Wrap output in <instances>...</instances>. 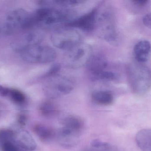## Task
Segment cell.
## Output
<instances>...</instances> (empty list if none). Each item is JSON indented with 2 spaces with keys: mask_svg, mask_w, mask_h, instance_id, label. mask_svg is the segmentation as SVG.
<instances>
[{
  "mask_svg": "<svg viewBox=\"0 0 151 151\" xmlns=\"http://www.w3.org/2000/svg\"><path fill=\"white\" fill-rule=\"evenodd\" d=\"M75 12L68 9L44 6L33 13L35 25L51 26L63 23L67 24L74 19Z\"/></svg>",
  "mask_w": 151,
  "mask_h": 151,
  "instance_id": "obj_1",
  "label": "cell"
},
{
  "mask_svg": "<svg viewBox=\"0 0 151 151\" xmlns=\"http://www.w3.org/2000/svg\"><path fill=\"white\" fill-rule=\"evenodd\" d=\"M101 38L111 43H114L118 38L116 23L111 8L106 4H101L96 8V26Z\"/></svg>",
  "mask_w": 151,
  "mask_h": 151,
  "instance_id": "obj_2",
  "label": "cell"
},
{
  "mask_svg": "<svg viewBox=\"0 0 151 151\" xmlns=\"http://www.w3.org/2000/svg\"><path fill=\"white\" fill-rule=\"evenodd\" d=\"M33 14L23 9H16L8 15L3 26V31L12 35L19 31L30 30L34 26Z\"/></svg>",
  "mask_w": 151,
  "mask_h": 151,
  "instance_id": "obj_3",
  "label": "cell"
},
{
  "mask_svg": "<svg viewBox=\"0 0 151 151\" xmlns=\"http://www.w3.org/2000/svg\"><path fill=\"white\" fill-rule=\"evenodd\" d=\"M129 83L134 93L139 95L147 93L151 86V74L147 66L131 65L128 67Z\"/></svg>",
  "mask_w": 151,
  "mask_h": 151,
  "instance_id": "obj_4",
  "label": "cell"
},
{
  "mask_svg": "<svg viewBox=\"0 0 151 151\" xmlns=\"http://www.w3.org/2000/svg\"><path fill=\"white\" fill-rule=\"evenodd\" d=\"M19 53L22 59L30 64H48L57 58L56 52L53 48L41 43L27 47Z\"/></svg>",
  "mask_w": 151,
  "mask_h": 151,
  "instance_id": "obj_5",
  "label": "cell"
},
{
  "mask_svg": "<svg viewBox=\"0 0 151 151\" xmlns=\"http://www.w3.org/2000/svg\"><path fill=\"white\" fill-rule=\"evenodd\" d=\"M43 87L45 95L49 98H57L70 94L75 87V82L72 77L56 74L48 78Z\"/></svg>",
  "mask_w": 151,
  "mask_h": 151,
  "instance_id": "obj_6",
  "label": "cell"
},
{
  "mask_svg": "<svg viewBox=\"0 0 151 151\" xmlns=\"http://www.w3.org/2000/svg\"><path fill=\"white\" fill-rule=\"evenodd\" d=\"M50 40L56 48L67 51L81 43V36L75 28L68 27L53 33Z\"/></svg>",
  "mask_w": 151,
  "mask_h": 151,
  "instance_id": "obj_7",
  "label": "cell"
},
{
  "mask_svg": "<svg viewBox=\"0 0 151 151\" xmlns=\"http://www.w3.org/2000/svg\"><path fill=\"white\" fill-rule=\"evenodd\" d=\"M92 55L91 47L81 42L66 51L65 62L71 68H79L87 65Z\"/></svg>",
  "mask_w": 151,
  "mask_h": 151,
  "instance_id": "obj_8",
  "label": "cell"
},
{
  "mask_svg": "<svg viewBox=\"0 0 151 151\" xmlns=\"http://www.w3.org/2000/svg\"><path fill=\"white\" fill-rule=\"evenodd\" d=\"M42 36L40 32L28 30L19 35L12 43V47L14 50L20 52L27 47L40 44Z\"/></svg>",
  "mask_w": 151,
  "mask_h": 151,
  "instance_id": "obj_9",
  "label": "cell"
},
{
  "mask_svg": "<svg viewBox=\"0 0 151 151\" xmlns=\"http://www.w3.org/2000/svg\"><path fill=\"white\" fill-rule=\"evenodd\" d=\"M96 17V8H95L78 18L74 19L66 25L68 27L79 28L84 32H91L95 28Z\"/></svg>",
  "mask_w": 151,
  "mask_h": 151,
  "instance_id": "obj_10",
  "label": "cell"
},
{
  "mask_svg": "<svg viewBox=\"0 0 151 151\" xmlns=\"http://www.w3.org/2000/svg\"><path fill=\"white\" fill-rule=\"evenodd\" d=\"M13 132V142L19 148L25 151L35 150L37 147L36 142L28 131L18 129Z\"/></svg>",
  "mask_w": 151,
  "mask_h": 151,
  "instance_id": "obj_11",
  "label": "cell"
},
{
  "mask_svg": "<svg viewBox=\"0 0 151 151\" xmlns=\"http://www.w3.org/2000/svg\"><path fill=\"white\" fill-rule=\"evenodd\" d=\"M86 65L91 75H92L106 69L108 64L106 59L103 55L92 54Z\"/></svg>",
  "mask_w": 151,
  "mask_h": 151,
  "instance_id": "obj_12",
  "label": "cell"
},
{
  "mask_svg": "<svg viewBox=\"0 0 151 151\" xmlns=\"http://www.w3.org/2000/svg\"><path fill=\"white\" fill-rule=\"evenodd\" d=\"M151 46L150 42L142 40L137 43L134 48L135 58L138 62L144 63L149 60L150 55Z\"/></svg>",
  "mask_w": 151,
  "mask_h": 151,
  "instance_id": "obj_13",
  "label": "cell"
},
{
  "mask_svg": "<svg viewBox=\"0 0 151 151\" xmlns=\"http://www.w3.org/2000/svg\"><path fill=\"white\" fill-rule=\"evenodd\" d=\"M136 141L143 151H151V129H144L138 132Z\"/></svg>",
  "mask_w": 151,
  "mask_h": 151,
  "instance_id": "obj_14",
  "label": "cell"
},
{
  "mask_svg": "<svg viewBox=\"0 0 151 151\" xmlns=\"http://www.w3.org/2000/svg\"><path fill=\"white\" fill-rule=\"evenodd\" d=\"M91 98L94 103L102 105H109L113 103V95L108 91L97 90L91 95Z\"/></svg>",
  "mask_w": 151,
  "mask_h": 151,
  "instance_id": "obj_15",
  "label": "cell"
},
{
  "mask_svg": "<svg viewBox=\"0 0 151 151\" xmlns=\"http://www.w3.org/2000/svg\"><path fill=\"white\" fill-rule=\"evenodd\" d=\"M63 125L64 127L66 128L76 134L82 128L83 121L78 117L70 116L63 120Z\"/></svg>",
  "mask_w": 151,
  "mask_h": 151,
  "instance_id": "obj_16",
  "label": "cell"
},
{
  "mask_svg": "<svg viewBox=\"0 0 151 151\" xmlns=\"http://www.w3.org/2000/svg\"><path fill=\"white\" fill-rule=\"evenodd\" d=\"M34 132L42 141L47 142L50 141L54 135L50 129L42 124H36L33 127Z\"/></svg>",
  "mask_w": 151,
  "mask_h": 151,
  "instance_id": "obj_17",
  "label": "cell"
},
{
  "mask_svg": "<svg viewBox=\"0 0 151 151\" xmlns=\"http://www.w3.org/2000/svg\"><path fill=\"white\" fill-rule=\"evenodd\" d=\"M84 1L79 0H55V1H40L39 3L44 6L55 5L60 7L75 6L83 3Z\"/></svg>",
  "mask_w": 151,
  "mask_h": 151,
  "instance_id": "obj_18",
  "label": "cell"
},
{
  "mask_svg": "<svg viewBox=\"0 0 151 151\" xmlns=\"http://www.w3.org/2000/svg\"><path fill=\"white\" fill-rule=\"evenodd\" d=\"M39 109L40 114L46 117L54 116L58 112L56 106L50 101H45L42 103Z\"/></svg>",
  "mask_w": 151,
  "mask_h": 151,
  "instance_id": "obj_19",
  "label": "cell"
},
{
  "mask_svg": "<svg viewBox=\"0 0 151 151\" xmlns=\"http://www.w3.org/2000/svg\"><path fill=\"white\" fill-rule=\"evenodd\" d=\"M92 79L101 81H113L116 80L118 78L116 74L112 71L106 70L99 72L94 75H91Z\"/></svg>",
  "mask_w": 151,
  "mask_h": 151,
  "instance_id": "obj_20",
  "label": "cell"
},
{
  "mask_svg": "<svg viewBox=\"0 0 151 151\" xmlns=\"http://www.w3.org/2000/svg\"><path fill=\"white\" fill-rule=\"evenodd\" d=\"M11 100L17 105H22L26 101V97L21 90L15 88H10L8 96Z\"/></svg>",
  "mask_w": 151,
  "mask_h": 151,
  "instance_id": "obj_21",
  "label": "cell"
},
{
  "mask_svg": "<svg viewBox=\"0 0 151 151\" xmlns=\"http://www.w3.org/2000/svg\"><path fill=\"white\" fill-rule=\"evenodd\" d=\"M14 132L9 129H3L0 130V144L5 142H13Z\"/></svg>",
  "mask_w": 151,
  "mask_h": 151,
  "instance_id": "obj_22",
  "label": "cell"
},
{
  "mask_svg": "<svg viewBox=\"0 0 151 151\" xmlns=\"http://www.w3.org/2000/svg\"><path fill=\"white\" fill-rule=\"evenodd\" d=\"M2 151H25L19 148L14 142L8 141L1 144Z\"/></svg>",
  "mask_w": 151,
  "mask_h": 151,
  "instance_id": "obj_23",
  "label": "cell"
},
{
  "mask_svg": "<svg viewBox=\"0 0 151 151\" xmlns=\"http://www.w3.org/2000/svg\"><path fill=\"white\" fill-rule=\"evenodd\" d=\"M27 116L25 113H20L18 116L17 123L19 126H25L27 121Z\"/></svg>",
  "mask_w": 151,
  "mask_h": 151,
  "instance_id": "obj_24",
  "label": "cell"
},
{
  "mask_svg": "<svg viewBox=\"0 0 151 151\" xmlns=\"http://www.w3.org/2000/svg\"><path fill=\"white\" fill-rule=\"evenodd\" d=\"M143 22L145 26L151 29V12L148 13L144 17Z\"/></svg>",
  "mask_w": 151,
  "mask_h": 151,
  "instance_id": "obj_25",
  "label": "cell"
},
{
  "mask_svg": "<svg viewBox=\"0 0 151 151\" xmlns=\"http://www.w3.org/2000/svg\"><path fill=\"white\" fill-rule=\"evenodd\" d=\"M91 146L95 148H99L100 147H105L108 146V144L106 143L103 142L102 141L99 140H94L91 142Z\"/></svg>",
  "mask_w": 151,
  "mask_h": 151,
  "instance_id": "obj_26",
  "label": "cell"
},
{
  "mask_svg": "<svg viewBox=\"0 0 151 151\" xmlns=\"http://www.w3.org/2000/svg\"><path fill=\"white\" fill-rule=\"evenodd\" d=\"M10 88L0 85V96L3 97H8Z\"/></svg>",
  "mask_w": 151,
  "mask_h": 151,
  "instance_id": "obj_27",
  "label": "cell"
},
{
  "mask_svg": "<svg viewBox=\"0 0 151 151\" xmlns=\"http://www.w3.org/2000/svg\"><path fill=\"white\" fill-rule=\"evenodd\" d=\"M135 4H137L138 6H144L145 4H147L148 2V1L147 0H134L132 1Z\"/></svg>",
  "mask_w": 151,
  "mask_h": 151,
  "instance_id": "obj_28",
  "label": "cell"
}]
</instances>
